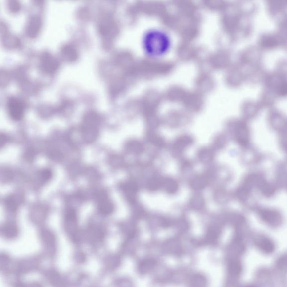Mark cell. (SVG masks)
Segmentation results:
<instances>
[{
    "instance_id": "obj_1",
    "label": "cell",
    "mask_w": 287,
    "mask_h": 287,
    "mask_svg": "<svg viewBox=\"0 0 287 287\" xmlns=\"http://www.w3.org/2000/svg\"><path fill=\"white\" fill-rule=\"evenodd\" d=\"M8 110L13 119H19L23 114L24 106L22 102L16 99H12L8 104Z\"/></svg>"
}]
</instances>
